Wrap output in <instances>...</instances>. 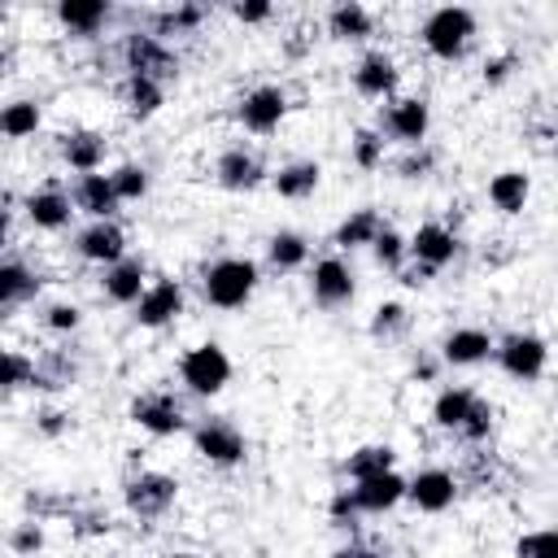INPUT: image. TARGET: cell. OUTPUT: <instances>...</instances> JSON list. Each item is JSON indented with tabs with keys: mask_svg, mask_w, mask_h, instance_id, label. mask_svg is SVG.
Here are the masks:
<instances>
[{
	"mask_svg": "<svg viewBox=\"0 0 558 558\" xmlns=\"http://www.w3.org/2000/svg\"><path fill=\"white\" fill-rule=\"evenodd\" d=\"M423 48L440 61H458L466 48H471V35H475V13L462 9V4H445V9H432L427 22H423Z\"/></svg>",
	"mask_w": 558,
	"mask_h": 558,
	"instance_id": "cell-1",
	"label": "cell"
},
{
	"mask_svg": "<svg viewBox=\"0 0 558 558\" xmlns=\"http://www.w3.org/2000/svg\"><path fill=\"white\" fill-rule=\"evenodd\" d=\"M257 288V266L248 257H218L205 266V279H201V292L209 305L218 310H240Z\"/></svg>",
	"mask_w": 558,
	"mask_h": 558,
	"instance_id": "cell-2",
	"label": "cell"
},
{
	"mask_svg": "<svg viewBox=\"0 0 558 558\" xmlns=\"http://www.w3.org/2000/svg\"><path fill=\"white\" fill-rule=\"evenodd\" d=\"M122 65H126V74H144V78H157V83L179 74L174 48L153 31H126L122 35Z\"/></svg>",
	"mask_w": 558,
	"mask_h": 558,
	"instance_id": "cell-3",
	"label": "cell"
},
{
	"mask_svg": "<svg viewBox=\"0 0 558 558\" xmlns=\"http://www.w3.org/2000/svg\"><path fill=\"white\" fill-rule=\"evenodd\" d=\"M179 379H183L196 397H214V392H222V384L231 379V357H227L218 344H196V349L183 353Z\"/></svg>",
	"mask_w": 558,
	"mask_h": 558,
	"instance_id": "cell-4",
	"label": "cell"
},
{
	"mask_svg": "<svg viewBox=\"0 0 558 558\" xmlns=\"http://www.w3.org/2000/svg\"><path fill=\"white\" fill-rule=\"evenodd\" d=\"M174 493H179V484H174L170 475H161V471H140V475L126 480V510L140 514V519H157V514L170 510Z\"/></svg>",
	"mask_w": 558,
	"mask_h": 558,
	"instance_id": "cell-5",
	"label": "cell"
},
{
	"mask_svg": "<svg viewBox=\"0 0 558 558\" xmlns=\"http://www.w3.org/2000/svg\"><path fill=\"white\" fill-rule=\"evenodd\" d=\"M192 440H196V453H201L205 462H214V466H235V462L244 458V436H240V427L227 423V418H205V423L192 432Z\"/></svg>",
	"mask_w": 558,
	"mask_h": 558,
	"instance_id": "cell-6",
	"label": "cell"
},
{
	"mask_svg": "<svg viewBox=\"0 0 558 558\" xmlns=\"http://www.w3.org/2000/svg\"><path fill=\"white\" fill-rule=\"evenodd\" d=\"M427 126H432V113H427V100H418V96L392 100L384 113V135L401 140L405 148H418L427 140Z\"/></svg>",
	"mask_w": 558,
	"mask_h": 558,
	"instance_id": "cell-7",
	"label": "cell"
},
{
	"mask_svg": "<svg viewBox=\"0 0 558 558\" xmlns=\"http://www.w3.org/2000/svg\"><path fill=\"white\" fill-rule=\"evenodd\" d=\"M310 292L323 310H340L353 301V270L340 257H318L314 275H310Z\"/></svg>",
	"mask_w": 558,
	"mask_h": 558,
	"instance_id": "cell-8",
	"label": "cell"
},
{
	"mask_svg": "<svg viewBox=\"0 0 558 558\" xmlns=\"http://www.w3.org/2000/svg\"><path fill=\"white\" fill-rule=\"evenodd\" d=\"M545 357H549L545 340L523 336V331H514V336H506V340L497 344V362H501V371L514 375V379H536V375L545 371Z\"/></svg>",
	"mask_w": 558,
	"mask_h": 558,
	"instance_id": "cell-9",
	"label": "cell"
},
{
	"mask_svg": "<svg viewBox=\"0 0 558 558\" xmlns=\"http://www.w3.org/2000/svg\"><path fill=\"white\" fill-rule=\"evenodd\" d=\"M131 418H135L144 432H153V436H174V432H183V427H187L183 405H179L170 392L135 397V401H131Z\"/></svg>",
	"mask_w": 558,
	"mask_h": 558,
	"instance_id": "cell-10",
	"label": "cell"
},
{
	"mask_svg": "<svg viewBox=\"0 0 558 558\" xmlns=\"http://www.w3.org/2000/svg\"><path fill=\"white\" fill-rule=\"evenodd\" d=\"M283 113H288V92L283 87H253L244 100H240V122L248 126V131H257V135H270L279 122H283Z\"/></svg>",
	"mask_w": 558,
	"mask_h": 558,
	"instance_id": "cell-11",
	"label": "cell"
},
{
	"mask_svg": "<svg viewBox=\"0 0 558 558\" xmlns=\"http://www.w3.org/2000/svg\"><path fill=\"white\" fill-rule=\"evenodd\" d=\"M405 497H410L423 514H440V510L453 506V497H458V480H453L445 466H427V471H418V475L410 480Z\"/></svg>",
	"mask_w": 558,
	"mask_h": 558,
	"instance_id": "cell-12",
	"label": "cell"
},
{
	"mask_svg": "<svg viewBox=\"0 0 558 558\" xmlns=\"http://www.w3.org/2000/svg\"><path fill=\"white\" fill-rule=\"evenodd\" d=\"M410 253H414L418 266L440 270V266H449L458 257V235L449 227H440V222H423L414 231V240H410Z\"/></svg>",
	"mask_w": 558,
	"mask_h": 558,
	"instance_id": "cell-13",
	"label": "cell"
},
{
	"mask_svg": "<svg viewBox=\"0 0 558 558\" xmlns=\"http://www.w3.org/2000/svg\"><path fill=\"white\" fill-rule=\"evenodd\" d=\"M179 310H183V288H179L174 279H157V283H148V292L140 296L135 323H140V327H166Z\"/></svg>",
	"mask_w": 558,
	"mask_h": 558,
	"instance_id": "cell-14",
	"label": "cell"
},
{
	"mask_svg": "<svg viewBox=\"0 0 558 558\" xmlns=\"http://www.w3.org/2000/svg\"><path fill=\"white\" fill-rule=\"evenodd\" d=\"M405 488H410V480H401L397 471H384V475L357 480L353 484V501H357L362 514H384V510H392L405 497Z\"/></svg>",
	"mask_w": 558,
	"mask_h": 558,
	"instance_id": "cell-15",
	"label": "cell"
},
{
	"mask_svg": "<svg viewBox=\"0 0 558 558\" xmlns=\"http://www.w3.org/2000/svg\"><path fill=\"white\" fill-rule=\"evenodd\" d=\"M87 262H100V266H113L126 257V235L118 222H92L78 231V244H74Z\"/></svg>",
	"mask_w": 558,
	"mask_h": 558,
	"instance_id": "cell-16",
	"label": "cell"
},
{
	"mask_svg": "<svg viewBox=\"0 0 558 558\" xmlns=\"http://www.w3.org/2000/svg\"><path fill=\"white\" fill-rule=\"evenodd\" d=\"M70 196H74V209H83V214L96 218V222H109V214L122 205L109 174H78V183H74Z\"/></svg>",
	"mask_w": 558,
	"mask_h": 558,
	"instance_id": "cell-17",
	"label": "cell"
},
{
	"mask_svg": "<svg viewBox=\"0 0 558 558\" xmlns=\"http://www.w3.org/2000/svg\"><path fill=\"white\" fill-rule=\"evenodd\" d=\"M100 288H105V296L118 301V305H140V296L148 292V283H144V262H140V257H122V262L105 266Z\"/></svg>",
	"mask_w": 558,
	"mask_h": 558,
	"instance_id": "cell-18",
	"label": "cell"
},
{
	"mask_svg": "<svg viewBox=\"0 0 558 558\" xmlns=\"http://www.w3.org/2000/svg\"><path fill=\"white\" fill-rule=\"evenodd\" d=\"M214 174H218V183L227 187V192H248V187H257L262 183V161L248 153V148H227L222 157H218V166H214Z\"/></svg>",
	"mask_w": 558,
	"mask_h": 558,
	"instance_id": "cell-19",
	"label": "cell"
},
{
	"mask_svg": "<svg viewBox=\"0 0 558 558\" xmlns=\"http://www.w3.org/2000/svg\"><path fill=\"white\" fill-rule=\"evenodd\" d=\"M70 201L74 196H65L61 187H39V192H31L26 196V218H31V227H39V231H61V227H70Z\"/></svg>",
	"mask_w": 558,
	"mask_h": 558,
	"instance_id": "cell-20",
	"label": "cell"
},
{
	"mask_svg": "<svg viewBox=\"0 0 558 558\" xmlns=\"http://www.w3.org/2000/svg\"><path fill=\"white\" fill-rule=\"evenodd\" d=\"M488 353H497V344H493L488 331H480V327H458V331H449L445 344H440V357H445L449 366H480Z\"/></svg>",
	"mask_w": 558,
	"mask_h": 558,
	"instance_id": "cell-21",
	"label": "cell"
},
{
	"mask_svg": "<svg viewBox=\"0 0 558 558\" xmlns=\"http://www.w3.org/2000/svg\"><path fill=\"white\" fill-rule=\"evenodd\" d=\"M353 87L362 92V96H371V100H379V96H388L392 87H397V61L388 57V52H366L362 61H357V70H353Z\"/></svg>",
	"mask_w": 558,
	"mask_h": 558,
	"instance_id": "cell-22",
	"label": "cell"
},
{
	"mask_svg": "<svg viewBox=\"0 0 558 558\" xmlns=\"http://www.w3.org/2000/svg\"><path fill=\"white\" fill-rule=\"evenodd\" d=\"M61 157H65L70 170L96 174L100 161H105V140L96 131H70V135H61Z\"/></svg>",
	"mask_w": 558,
	"mask_h": 558,
	"instance_id": "cell-23",
	"label": "cell"
},
{
	"mask_svg": "<svg viewBox=\"0 0 558 558\" xmlns=\"http://www.w3.org/2000/svg\"><path fill=\"white\" fill-rule=\"evenodd\" d=\"M118 96H122V105H126V113H131V118H153V113L161 109V100H166V87H161L157 78L126 74V78H122V87H118Z\"/></svg>",
	"mask_w": 558,
	"mask_h": 558,
	"instance_id": "cell-24",
	"label": "cell"
},
{
	"mask_svg": "<svg viewBox=\"0 0 558 558\" xmlns=\"http://www.w3.org/2000/svg\"><path fill=\"white\" fill-rule=\"evenodd\" d=\"M39 275L31 270V266H22L17 257H9V262H0V305L4 310H13V305H22V301H31L35 292H39Z\"/></svg>",
	"mask_w": 558,
	"mask_h": 558,
	"instance_id": "cell-25",
	"label": "cell"
},
{
	"mask_svg": "<svg viewBox=\"0 0 558 558\" xmlns=\"http://www.w3.org/2000/svg\"><path fill=\"white\" fill-rule=\"evenodd\" d=\"M61 26H70L74 35H96L109 22V4L105 0H61L57 4Z\"/></svg>",
	"mask_w": 558,
	"mask_h": 558,
	"instance_id": "cell-26",
	"label": "cell"
},
{
	"mask_svg": "<svg viewBox=\"0 0 558 558\" xmlns=\"http://www.w3.org/2000/svg\"><path fill=\"white\" fill-rule=\"evenodd\" d=\"M327 31H331L336 39H366V35L375 31V17H371L366 4H357V0H340V4L327 13Z\"/></svg>",
	"mask_w": 558,
	"mask_h": 558,
	"instance_id": "cell-27",
	"label": "cell"
},
{
	"mask_svg": "<svg viewBox=\"0 0 558 558\" xmlns=\"http://www.w3.org/2000/svg\"><path fill=\"white\" fill-rule=\"evenodd\" d=\"M318 161H292V166H283L279 174H275V192L283 196V201H305V196H314V187H318Z\"/></svg>",
	"mask_w": 558,
	"mask_h": 558,
	"instance_id": "cell-28",
	"label": "cell"
},
{
	"mask_svg": "<svg viewBox=\"0 0 558 558\" xmlns=\"http://www.w3.org/2000/svg\"><path fill=\"white\" fill-rule=\"evenodd\" d=\"M384 231V218L375 209H357L349 214L340 227H336V248H362V244H375Z\"/></svg>",
	"mask_w": 558,
	"mask_h": 558,
	"instance_id": "cell-29",
	"label": "cell"
},
{
	"mask_svg": "<svg viewBox=\"0 0 558 558\" xmlns=\"http://www.w3.org/2000/svg\"><path fill=\"white\" fill-rule=\"evenodd\" d=\"M475 401H480V397H475V388H445V392L436 397V405H432L436 427L458 432V427L466 423V414H471V405H475Z\"/></svg>",
	"mask_w": 558,
	"mask_h": 558,
	"instance_id": "cell-30",
	"label": "cell"
},
{
	"mask_svg": "<svg viewBox=\"0 0 558 558\" xmlns=\"http://www.w3.org/2000/svg\"><path fill=\"white\" fill-rule=\"evenodd\" d=\"M488 201H493L501 214H519V209L527 205V174H523V170H501V174H493Z\"/></svg>",
	"mask_w": 558,
	"mask_h": 558,
	"instance_id": "cell-31",
	"label": "cell"
},
{
	"mask_svg": "<svg viewBox=\"0 0 558 558\" xmlns=\"http://www.w3.org/2000/svg\"><path fill=\"white\" fill-rule=\"evenodd\" d=\"M305 257H310V240L296 231H275L266 244V262L275 270H296V266H305Z\"/></svg>",
	"mask_w": 558,
	"mask_h": 558,
	"instance_id": "cell-32",
	"label": "cell"
},
{
	"mask_svg": "<svg viewBox=\"0 0 558 558\" xmlns=\"http://www.w3.org/2000/svg\"><path fill=\"white\" fill-rule=\"evenodd\" d=\"M392 449L388 445H362V449H353L349 458H344V471H349V480L357 484V480H371V475H384V471H392Z\"/></svg>",
	"mask_w": 558,
	"mask_h": 558,
	"instance_id": "cell-33",
	"label": "cell"
},
{
	"mask_svg": "<svg viewBox=\"0 0 558 558\" xmlns=\"http://www.w3.org/2000/svg\"><path fill=\"white\" fill-rule=\"evenodd\" d=\"M74 375H78L74 357L61 353V349H48V353L35 362V384H31V388H65V384H74Z\"/></svg>",
	"mask_w": 558,
	"mask_h": 558,
	"instance_id": "cell-34",
	"label": "cell"
},
{
	"mask_svg": "<svg viewBox=\"0 0 558 558\" xmlns=\"http://www.w3.org/2000/svg\"><path fill=\"white\" fill-rule=\"evenodd\" d=\"M205 17V4H174V9H161L153 13V35H183V31H196Z\"/></svg>",
	"mask_w": 558,
	"mask_h": 558,
	"instance_id": "cell-35",
	"label": "cell"
},
{
	"mask_svg": "<svg viewBox=\"0 0 558 558\" xmlns=\"http://www.w3.org/2000/svg\"><path fill=\"white\" fill-rule=\"evenodd\" d=\"M35 126H39V105H35V100H9V105H4L0 131H4L9 140H26V135H35Z\"/></svg>",
	"mask_w": 558,
	"mask_h": 558,
	"instance_id": "cell-36",
	"label": "cell"
},
{
	"mask_svg": "<svg viewBox=\"0 0 558 558\" xmlns=\"http://www.w3.org/2000/svg\"><path fill=\"white\" fill-rule=\"evenodd\" d=\"M405 327H410V314H405V305H397V301H384V305L375 310V318H371V336H375V340H397Z\"/></svg>",
	"mask_w": 558,
	"mask_h": 558,
	"instance_id": "cell-37",
	"label": "cell"
},
{
	"mask_svg": "<svg viewBox=\"0 0 558 558\" xmlns=\"http://www.w3.org/2000/svg\"><path fill=\"white\" fill-rule=\"evenodd\" d=\"M353 166H362V170H379L384 166V131H357L353 135Z\"/></svg>",
	"mask_w": 558,
	"mask_h": 558,
	"instance_id": "cell-38",
	"label": "cell"
},
{
	"mask_svg": "<svg viewBox=\"0 0 558 558\" xmlns=\"http://www.w3.org/2000/svg\"><path fill=\"white\" fill-rule=\"evenodd\" d=\"M514 558H558V527H541V532L519 536Z\"/></svg>",
	"mask_w": 558,
	"mask_h": 558,
	"instance_id": "cell-39",
	"label": "cell"
},
{
	"mask_svg": "<svg viewBox=\"0 0 558 558\" xmlns=\"http://www.w3.org/2000/svg\"><path fill=\"white\" fill-rule=\"evenodd\" d=\"M109 179H113L118 201H140V196L148 192V170H144V166H118Z\"/></svg>",
	"mask_w": 558,
	"mask_h": 558,
	"instance_id": "cell-40",
	"label": "cell"
},
{
	"mask_svg": "<svg viewBox=\"0 0 558 558\" xmlns=\"http://www.w3.org/2000/svg\"><path fill=\"white\" fill-rule=\"evenodd\" d=\"M371 248H375V262H379L384 270H397V275H401V262H405V248H410V244H405L392 227H384V231H379V240H375Z\"/></svg>",
	"mask_w": 558,
	"mask_h": 558,
	"instance_id": "cell-41",
	"label": "cell"
},
{
	"mask_svg": "<svg viewBox=\"0 0 558 558\" xmlns=\"http://www.w3.org/2000/svg\"><path fill=\"white\" fill-rule=\"evenodd\" d=\"M432 170H436V148H427V144L410 148V153L397 161V174H401V179H427Z\"/></svg>",
	"mask_w": 558,
	"mask_h": 558,
	"instance_id": "cell-42",
	"label": "cell"
},
{
	"mask_svg": "<svg viewBox=\"0 0 558 558\" xmlns=\"http://www.w3.org/2000/svg\"><path fill=\"white\" fill-rule=\"evenodd\" d=\"M458 432H462V436H466L471 445H480V440H488V432H493V405H488V401L480 397V401L471 405V414H466V423H462Z\"/></svg>",
	"mask_w": 558,
	"mask_h": 558,
	"instance_id": "cell-43",
	"label": "cell"
},
{
	"mask_svg": "<svg viewBox=\"0 0 558 558\" xmlns=\"http://www.w3.org/2000/svg\"><path fill=\"white\" fill-rule=\"evenodd\" d=\"M4 384H9V388L35 384V357H26V353L9 349V353H4Z\"/></svg>",
	"mask_w": 558,
	"mask_h": 558,
	"instance_id": "cell-44",
	"label": "cell"
},
{
	"mask_svg": "<svg viewBox=\"0 0 558 558\" xmlns=\"http://www.w3.org/2000/svg\"><path fill=\"white\" fill-rule=\"evenodd\" d=\"M39 545H44V527L39 523H17L13 536H9V549L13 554H35Z\"/></svg>",
	"mask_w": 558,
	"mask_h": 558,
	"instance_id": "cell-45",
	"label": "cell"
},
{
	"mask_svg": "<svg viewBox=\"0 0 558 558\" xmlns=\"http://www.w3.org/2000/svg\"><path fill=\"white\" fill-rule=\"evenodd\" d=\"M327 510H331V519H336L340 527L357 523V514H362V510H357V501H353V488H340V493L331 497V506H327Z\"/></svg>",
	"mask_w": 558,
	"mask_h": 558,
	"instance_id": "cell-46",
	"label": "cell"
},
{
	"mask_svg": "<svg viewBox=\"0 0 558 558\" xmlns=\"http://www.w3.org/2000/svg\"><path fill=\"white\" fill-rule=\"evenodd\" d=\"M514 52H501V57H493V61H484V83L488 87H497V83H506L510 78V70H514Z\"/></svg>",
	"mask_w": 558,
	"mask_h": 558,
	"instance_id": "cell-47",
	"label": "cell"
},
{
	"mask_svg": "<svg viewBox=\"0 0 558 558\" xmlns=\"http://www.w3.org/2000/svg\"><path fill=\"white\" fill-rule=\"evenodd\" d=\"M231 13H235L240 22H266L275 9H270L266 0H240V4H231Z\"/></svg>",
	"mask_w": 558,
	"mask_h": 558,
	"instance_id": "cell-48",
	"label": "cell"
},
{
	"mask_svg": "<svg viewBox=\"0 0 558 558\" xmlns=\"http://www.w3.org/2000/svg\"><path fill=\"white\" fill-rule=\"evenodd\" d=\"M48 327L52 331H74L78 327V310L74 305H48Z\"/></svg>",
	"mask_w": 558,
	"mask_h": 558,
	"instance_id": "cell-49",
	"label": "cell"
},
{
	"mask_svg": "<svg viewBox=\"0 0 558 558\" xmlns=\"http://www.w3.org/2000/svg\"><path fill=\"white\" fill-rule=\"evenodd\" d=\"M336 558H388V554L375 549V545H366V541H349V545L336 549Z\"/></svg>",
	"mask_w": 558,
	"mask_h": 558,
	"instance_id": "cell-50",
	"label": "cell"
},
{
	"mask_svg": "<svg viewBox=\"0 0 558 558\" xmlns=\"http://www.w3.org/2000/svg\"><path fill=\"white\" fill-rule=\"evenodd\" d=\"M61 427H65V414H61V410H44V414H39V432H44V436H57Z\"/></svg>",
	"mask_w": 558,
	"mask_h": 558,
	"instance_id": "cell-51",
	"label": "cell"
},
{
	"mask_svg": "<svg viewBox=\"0 0 558 558\" xmlns=\"http://www.w3.org/2000/svg\"><path fill=\"white\" fill-rule=\"evenodd\" d=\"M432 275H436V270H427V266H418V262H414L410 270H401V283H410V288H423Z\"/></svg>",
	"mask_w": 558,
	"mask_h": 558,
	"instance_id": "cell-52",
	"label": "cell"
},
{
	"mask_svg": "<svg viewBox=\"0 0 558 558\" xmlns=\"http://www.w3.org/2000/svg\"><path fill=\"white\" fill-rule=\"evenodd\" d=\"M414 379L432 384V379H436V362H432V357H418V362H414Z\"/></svg>",
	"mask_w": 558,
	"mask_h": 558,
	"instance_id": "cell-53",
	"label": "cell"
},
{
	"mask_svg": "<svg viewBox=\"0 0 558 558\" xmlns=\"http://www.w3.org/2000/svg\"><path fill=\"white\" fill-rule=\"evenodd\" d=\"M166 558H192V554H166Z\"/></svg>",
	"mask_w": 558,
	"mask_h": 558,
	"instance_id": "cell-54",
	"label": "cell"
}]
</instances>
